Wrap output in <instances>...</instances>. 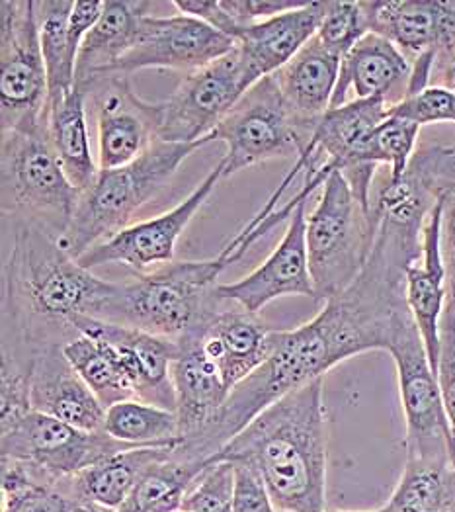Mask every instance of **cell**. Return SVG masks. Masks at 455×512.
I'll return each mask as SVG.
<instances>
[{
  "label": "cell",
  "instance_id": "obj_40",
  "mask_svg": "<svg viewBox=\"0 0 455 512\" xmlns=\"http://www.w3.org/2000/svg\"><path fill=\"white\" fill-rule=\"evenodd\" d=\"M438 384L444 399L450 430L455 444V303L448 298V305L440 325V360H438Z\"/></svg>",
  "mask_w": 455,
  "mask_h": 512
},
{
  "label": "cell",
  "instance_id": "obj_38",
  "mask_svg": "<svg viewBox=\"0 0 455 512\" xmlns=\"http://www.w3.org/2000/svg\"><path fill=\"white\" fill-rule=\"evenodd\" d=\"M389 114L411 120L420 128L455 124V90L446 86H428L416 94L397 100Z\"/></svg>",
  "mask_w": 455,
  "mask_h": 512
},
{
  "label": "cell",
  "instance_id": "obj_15",
  "mask_svg": "<svg viewBox=\"0 0 455 512\" xmlns=\"http://www.w3.org/2000/svg\"><path fill=\"white\" fill-rule=\"evenodd\" d=\"M233 49V40L194 16H145L137 40L112 73L129 77L143 69H168L188 75L225 57Z\"/></svg>",
  "mask_w": 455,
  "mask_h": 512
},
{
  "label": "cell",
  "instance_id": "obj_3",
  "mask_svg": "<svg viewBox=\"0 0 455 512\" xmlns=\"http://www.w3.org/2000/svg\"><path fill=\"white\" fill-rule=\"evenodd\" d=\"M323 387L321 378L291 391L213 456L256 471L280 511H329Z\"/></svg>",
  "mask_w": 455,
  "mask_h": 512
},
{
  "label": "cell",
  "instance_id": "obj_41",
  "mask_svg": "<svg viewBox=\"0 0 455 512\" xmlns=\"http://www.w3.org/2000/svg\"><path fill=\"white\" fill-rule=\"evenodd\" d=\"M172 6L178 10V14L194 16L219 34L227 36L229 40L237 43L241 32L245 30V24H241L237 18H233L225 6L223 0H176Z\"/></svg>",
  "mask_w": 455,
  "mask_h": 512
},
{
  "label": "cell",
  "instance_id": "obj_48",
  "mask_svg": "<svg viewBox=\"0 0 455 512\" xmlns=\"http://www.w3.org/2000/svg\"><path fill=\"white\" fill-rule=\"evenodd\" d=\"M448 288H450V294H448V298L454 299L455 301V282H452Z\"/></svg>",
  "mask_w": 455,
  "mask_h": 512
},
{
  "label": "cell",
  "instance_id": "obj_24",
  "mask_svg": "<svg viewBox=\"0 0 455 512\" xmlns=\"http://www.w3.org/2000/svg\"><path fill=\"white\" fill-rule=\"evenodd\" d=\"M411 73L413 63L395 43L385 40L383 36L368 34L342 59L331 108L346 104L350 92L354 94L352 100H389V94L399 86H403V90L407 92Z\"/></svg>",
  "mask_w": 455,
  "mask_h": 512
},
{
  "label": "cell",
  "instance_id": "obj_37",
  "mask_svg": "<svg viewBox=\"0 0 455 512\" xmlns=\"http://www.w3.org/2000/svg\"><path fill=\"white\" fill-rule=\"evenodd\" d=\"M370 34L362 2H329L317 40L344 59L350 49Z\"/></svg>",
  "mask_w": 455,
  "mask_h": 512
},
{
  "label": "cell",
  "instance_id": "obj_30",
  "mask_svg": "<svg viewBox=\"0 0 455 512\" xmlns=\"http://www.w3.org/2000/svg\"><path fill=\"white\" fill-rule=\"evenodd\" d=\"M75 0H43L36 2L43 63L47 73L49 106L57 104L75 88L77 55L69 42V20Z\"/></svg>",
  "mask_w": 455,
  "mask_h": 512
},
{
  "label": "cell",
  "instance_id": "obj_7",
  "mask_svg": "<svg viewBox=\"0 0 455 512\" xmlns=\"http://www.w3.org/2000/svg\"><path fill=\"white\" fill-rule=\"evenodd\" d=\"M375 229L373 212L360 204L344 174L331 172L315 210L307 215V255L317 301L342 294L360 276Z\"/></svg>",
  "mask_w": 455,
  "mask_h": 512
},
{
  "label": "cell",
  "instance_id": "obj_46",
  "mask_svg": "<svg viewBox=\"0 0 455 512\" xmlns=\"http://www.w3.org/2000/svg\"><path fill=\"white\" fill-rule=\"evenodd\" d=\"M450 22L455 28V2H450Z\"/></svg>",
  "mask_w": 455,
  "mask_h": 512
},
{
  "label": "cell",
  "instance_id": "obj_39",
  "mask_svg": "<svg viewBox=\"0 0 455 512\" xmlns=\"http://www.w3.org/2000/svg\"><path fill=\"white\" fill-rule=\"evenodd\" d=\"M2 512H110L98 509L69 493L61 483H32L22 491L2 497Z\"/></svg>",
  "mask_w": 455,
  "mask_h": 512
},
{
  "label": "cell",
  "instance_id": "obj_11",
  "mask_svg": "<svg viewBox=\"0 0 455 512\" xmlns=\"http://www.w3.org/2000/svg\"><path fill=\"white\" fill-rule=\"evenodd\" d=\"M393 356L405 417L407 458L454 460L455 444L438 376L430 366L413 317L397 329L387 350Z\"/></svg>",
  "mask_w": 455,
  "mask_h": 512
},
{
  "label": "cell",
  "instance_id": "obj_31",
  "mask_svg": "<svg viewBox=\"0 0 455 512\" xmlns=\"http://www.w3.org/2000/svg\"><path fill=\"white\" fill-rule=\"evenodd\" d=\"M63 354L106 409L137 399L118 352L108 342L79 335L63 346Z\"/></svg>",
  "mask_w": 455,
  "mask_h": 512
},
{
  "label": "cell",
  "instance_id": "obj_28",
  "mask_svg": "<svg viewBox=\"0 0 455 512\" xmlns=\"http://www.w3.org/2000/svg\"><path fill=\"white\" fill-rule=\"evenodd\" d=\"M47 112L51 141L63 171L73 186L84 192L100 172L90 147L84 90L75 86L65 98L49 106Z\"/></svg>",
  "mask_w": 455,
  "mask_h": 512
},
{
  "label": "cell",
  "instance_id": "obj_1",
  "mask_svg": "<svg viewBox=\"0 0 455 512\" xmlns=\"http://www.w3.org/2000/svg\"><path fill=\"white\" fill-rule=\"evenodd\" d=\"M375 241L360 276L307 323L272 331L266 362L237 385L221 413L176 458L206 464L243 428L291 391L325 378L344 360L372 350H389L401 323L411 315L405 298L407 270L422 253L428 214L416 206H373Z\"/></svg>",
  "mask_w": 455,
  "mask_h": 512
},
{
  "label": "cell",
  "instance_id": "obj_26",
  "mask_svg": "<svg viewBox=\"0 0 455 512\" xmlns=\"http://www.w3.org/2000/svg\"><path fill=\"white\" fill-rule=\"evenodd\" d=\"M174 448L176 446L125 450L59 483L75 497L98 509L118 512L129 501L147 470L168 458Z\"/></svg>",
  "mask_w": 455,
  "mask_h": 512
},
{
  "label": "cell",
  "instance_id": "obj_12",
  "mask_svg": "<svg viewBox=\"0 0 455 512\" xmlns=\"http://www.w3.org/2000/svg\"><path fill=\"white\" fill-rule=\"evenodd\" d=\"M258 81L235 47L225 57L182 77L163 104L159 141L196 143L211 133Z\"/></svg>",
  "mask_w": 455,
  "mask_h": 512
},
{
  "label": "cell",
  "instance_id": "obj_17",
  "mask_svg": "<svg viewBox=\"0 0 455 512\" xmlns=\"http://www.w3.org/2000/svg\"><path fill=\"white\" fill-rule=\"evenodd\" d=\"M73 327L79 335L108 342L118 352L137 399L176 413V397L170 376L172 362L178 354L176 341L88 315L77 317Z\"/></svg>",
  "mask_w": 455,
  "mask_h": 512
},
{
  "label": "cell",
  "instance_id": "obj_32",
  "mask_svg": "<svg viewBox=\"0 0 455 512\" xmlns=\"http://www.w3.org/2000/svg\"><path fill=\"white\" fill-rule=\"evenodd\" d=\"M104 432L137 448L180 446L182 442L176 413L143 399H125L108 407Z\"/></svg>",
  "mask_w": 455,
  "mask_h": 512
},
{
  "label": "cell",
  "instance_id": "obj_49",
  "mask_svg": "<svg viewBox=\"0 0 455 512\" xmlns=\"http://www.w3.org/2000/svg\"><path fill=\"white\" fill-rule=\"evenodd\" d=\"M452 301H454V299H452ZM454 303H455V301H454Z\"/></svg>",
  "mask_w": 455,
  "mask_h": 512
},
{
  "label": "cell",
  "instance_id": "obj_19",
  "mask_svg": "<svg viewBox=\"0 0 455 512\" xmlns=\"http://www.w3.org/2000/svg\"><path fill=\"white\" fill-rule=\"evenodd\" d=\"M442 194L426 217L422 231V253L407 270L405 298L414 325L422 337L432 370L438 376L440 360V325L448 305V270L440 245Z\"/></svg>",
  "mask_w": 455,
  "mask_h": 512
},
{
  "label": "cell",
  "instance_id": "obj_45",
  "mask_svg": "<svg viewBox=\"0 0 455 512\" xmlns=\"http://www.w3.org/2000/svg\"><path fill=\"white\" fill-rule=\"evenodd\" d=\"M434 75L440 77V83H442L440 86H446L450 90H455V47L454 49L438 53L432 77Z\"/></svg>",
  "mask_w": 455,
  "mask_h": 512
},
{
  "label": "cell",
  "instance_id": "obj_33",
  "mask_svg": "<svg viewBox=\"0 0 455 512\" xmlns=\"http://www.w3.org/2000/svg\"><path fill=\"white\" fill-rule=\"evenodd\" d=\"M204 464L184 462L172 454L141 477L129 501L118 512H180L182 501Z\"/></svg>",
  "mask_w": 455,
  "mask_h": 512
},
{
  "label": "cell",
  "instance_id": "obj_43",
  "mask_svg": "<svg viewBox=\"0 0 455 512\" xmlns=\"http://www.w3.org/2000/svg\"><path fill=\"white\" fill-rule=\"evenodd\" d=\"M303 4L305 2L293 0H223L225 10L245 26L286 14L295 8H301Z\"/></svg>",
  "mask_w": 455,
  "mask_h": 512
},
{
  "label": "cell",
  "instance_id": "obj_36",
  "mask_svg": "<svg viewBox=\"0 0 455 512\" xmlns=\"http://www.w3.org/2000/svg\"><path fill=\"white\" fill-rule=\"evenodd\" d=\"M407 174L434 198L455 188V137L420 143Z\"/></svg>",
  "mask_w": 455,
  "mask_h": 512
},
{
  "label": "cell",
  "instance_id": "obj_42",
  "mask_svg": "<svg viewBox=\"0 0 455 512\" xmlns=\"http://www.w3.org/2000/svg\"><path fill=\"white\" fill-rule=\"evenodd\" d=\"M235 468H237V487H235L233 512H284L276 507L264 481L256 471L245 464H235Z\"/></svg>",
  "mask_w": 455,
  "mask_h": 512
},
{
  "label": "cell",
  "instance_id": "obj_25",
  "mask_svg": "<svg viewBox=\"0 0 455 512\" xmlns=\"http://www.w3.org/2000/svg\"><path fill=\"white\" fill-rule=\"evenodd\" d=\"M340 65L342 59L315 36L274 75L291 114L303 128L313 131L331 110Z\"/></svg>",
  "mask_w": 455,
  "mask_h": 512
},
{
  "label": "cell",
  "instance_id": "obj_22",
  "mask_svg": "<svg viewBox=\"0 0 455 512\" xmlns=\"http://www.w3.org/2000/svg\"><path fill=\"white\" fill-rule=\"evenodd\" d=\"M32 409L86 432H104L106 407L84 384L63 354V346H47L34 358L30 378Z\"/></svg>",
  "mask_w": 455,
  "mask_h": 512
},
{
  "label": "cell",
  "instance_id": "obj_35",
  "mask_svg": "<svg viewBox=\"0 0 455 512\" xmlns=\"http://www.w3.org/2000/svg\"><path fill=\"white\" fill-rule=\"evenodd\" d=\"M237 468L229 460L211 458L192 481L180 512H233Z\"/></svg>",
  "mask_w": 455,
  "mask_h": 512
},
{
  "label": "cell",
  "instance_id": "obj_29",
  "mask_svg": "<svg viewBox=\"0 0 455 512\" xmlns=\"http://www.w3.org/2000/svg\"><path fill=\"white\" fill-rule=\"evenodd\" d=\"M389 512H455L454 460L407 458Z\"/></svg>",
  "mask_w": 455,
  "mask_h": 512
},
{
  "label": "cell",
  "instance_id": "obj_44",
  "mask_svg": "<svg viewBox=\"0 0 455 512\" xmlns=\"http://www.w3.org/2000/svg\"><path fill=\"white\" fill-rule=\"evenodd\" d=\"M442 256L448 270V286L455 282V188L442 192V227H440Z\"/></svg>",
  "mask_w": 455,
  "mask_h": 512
},
{
  "label": "cell",
  "instance_id": "obj_2",
  "mask_svg": "<svg viewBox=\"0 0 455 512\" xmlns=\"http://www.w3.org/2000/svg\"><path fill=\"white\" fill-rule=\"evenodd\" d=\"M116 282L102 280L69 255L59 239L36 225L18 223L2 268V346L26 358L79 337L73 321L96 317Z\"/></svg>",
  "mask_w": 455,
  "mask_h": 512
},
{
  "label": "cell",
  "instance_id": "obj_14",
  "mask_svg": "<svg viewBox=\"0 0 455 512\" xmlns=\"http://www.w3.org/2000/svg\"><path fill=\"white\" fill-rule=\"evenodd\" d=\"M223 178V163L219 161L206 178L190 192L176 208L147 221L129 225L108 241L92 247L79 262L92 270L102 264H124L135 274H149L174 262L176 243L190 221L202 210L207 198Z\"/></svg>",
  "mask_w": 455,
  "mask_h": 512
},
{
  "label": "cell",
  "instance_id": "obj_16",
  "mask_svg": "<svg viewBox=\"0 0 455 512\" xmlns=\"http://www.w3.org/2000/svg\"><path fill=\"white\" fill-rule=\"evenodd\" d=\"M217 298L258 315L274 299L301 296L315 299L307 255V202L290 217L284 239L256 270L233 284H219Z\"/></svg>",
  "mask_w": 455,
  "mask_h": 512
},
{
  "label": "cell",
  "instance_id": "obj_13",
  "mask_svg": "<svg viewBox=\"0 0 455 512\" xmlns=\"http://www.w3.org/2000/svg\"><path fill=\"white\" fill-rule=\"evenodd\" d=\"M81 90L96 120L100 171L133 163L159 141L163 104L141 98L129 77L118 73L102 75Z\"/></svg>",
  "mask_w": 455,
  "mask_h": 512
},
{
  "label": "cell",
  "instance_id": "obj_18",
  "mask_svg": "<svg viewBox=\"0 0 455 512\" xmlns=\"http://www.w3.org/2000/svg\"><path fill=\"white\" fill-rule=\"evenodd\" d=\"M223 303L219 299L188 333L196 337L207 356L219 366L223 382L233 391L266 362L274 329L239 305L235 309H221Z\"/></svg>",
  "mask_w": 455,
  "mask_h": 512
},
{
  "label": "cell",
  "instance_id": "obj_34",
  "mask_svg": "<svg viewBox=\"0 0 455 512\" xmlns=\"http://www.w3.org/2000/svg\"><path fill=\"white\" fill-rule=\"evenodd\" d=\"M420 126L411 120L391 116L373 131L364 145L360 165L366 171H375L379 165H389L387 180L399 184L409 172L414 153L418 149Z\"/></svg>",
  "mask_w": 455,
  "mask_h": 512
},
{
  "label": "cell",
  "instance_id": "obj_27",
  "mask_svg": "<svg viewBox=\"0 0 455 512\" xmlns=\"http://www.w3.org/2000/svg\"><path fill=\"white\" fill-rule=\"evenodd\" d=\"M151 6V2L141 0H110L104 4L98 22L81 45L75 86L83 88L92 79L114 71L137 40L141 20L149 16Z\"/></svg>",
  "mask_w": 455,
  "mask_h": 512
},
{
  "label": "cell",
  "instance_id": "obj_6",
  "mask_svg": "<svg viewBox=\"0 0 455 512\" xmlns=\"http://www.w3.org/2000/svg\"><path fill=\"white\" fill-rule=\"evenodd\" d=\"M2 212L61 239L81 190L73 186L55 153L49 112L42 120L2 131Z\"/></svg>",
  "mask_w": 455,
  "mask_h": 512
},
{
  "label": "cell",
  "instance_id": "obj_23",
  "mask_svg": "<svg viewBox=\"0 0 455 512\" xmlns=\"http://www.w3.org/2000/svg\"><path fill=\"white\" fill-rule=\"evenodd\" d=\"M327 4L305 2L301 8L245 26L235 47L256 81L276 75L317 36Z\"/></svg>",
  "mask_w": 455,
  "mask_h": 512
},
{
  "label": "cell",
  "instance_id": "obj_4",
  "mask_svg": "<svg viewBox=\"0 0 455 512\" xmlns=\"http://www.w3.org/2000/svg\"><path fill=\"white\" fill-rule=\"evenodd\" d=\"M233 262L223 249L207 260L170 262L149 274H135L129 282H116L94 319L178 341L219 303L217 280Z\"/></svg>",
  "mask_w": 455,
  "mask_h": 512
},
{
  "label": "cell",
  "instance_id": "obj_9",
  "mask_svg": "<svg viewBox=\"0 0 455 512\" xmlns=\"http://www.w3.org/2000/svg\"><path fill=\"white\" fill-rule=\"evenodd\" d=\"M0 434L2 458L26 464L42 485H55L114 454L137 448L106 432H86L34 409L0 428Z\"/></svg>",
  "mask_w": 455,
  "mask_h": 512
},
{
  "label": "cell",
  "instance_id": "obj_21",
  "mask_svg": "<svg viewBox=\"0 0 455 512\" xmlns=\"http://www.w3.org/2000/svg\"><path fill=\"white\" fill-rule=\"evenodd\" d=\"M370 34L395 43L413 63L424 53L455 47L450 2L438 0H372L362 2Z\"/></svg>",
  "mask_w": 455,
  "mask_h": 512
},
{
  "label": "cell",
  "instance_id": "obj_47",
  "mask_svg": "<svg viewBox=\"0 0 455 512\" xmlns=\"http://www.w3.org/2000/svg\"><path fill=\"white\" fill-rule=\"evenodd\" d=\"M327 512H389V509L383 505L381 509H375V511H327Z\"/></svg>",
  "mask_w": 455,
  "mask_h": 512
},
{
  "label": "cell",
  "instance_id": "obj_20",
  "mask_svg": "<svg viewBox=\"0 0 455 512\" xmlns=\"http://www.w3.org/2000/svg\"><path fill=\"white\" fill-rule=\"evenodd\" d=\"M178 354L170 376L176 397L180 444H192L213 425L231 391L223 382L219 366L207 356L194 335L176 341Z\"/></svg>",
  "mask_w": 455,
  "mask_h": 512
},
{
  "label": "cell",
  "instance_id": "obj_8",
  "mask_svg": "<svg viewBox=\"0 0 455 512\" xmlns=\"http://www.w3.org/2000/svg\"><path fill=\"white\" fill-rule=\"evenodd\" d=\"M311 135L291 114L274 75L252 86L211 133L213 141L227 145L223 178L276 157L297 159Z\"/></svg>",
  "mask_w": 455,
  "mask_h": 512
},
{
  "label": "cell",
  "instance_id": "obj_5",
  "mask_svg": "<svg viewBox=\"0 0 455 512\" xmlns=\"http://www.w3.org/2000/svg\"><path fill=\"white\" fill-rule=\"evenodd\" d=\"M211 141H157L133 163L98 172L94 182L81 192L73 219L59 239L61 247L79 260L92 247L127 229L139 210L165 190L178 167Z\"/></svg>",
  "mask_w": 455,
  "mask_h": 512
},
{
  "label": "cell",
  "instance_id": "obj_10",
  "mask_svg": "<svg viewBox=\"0 0 455 512\" xmlns=\"http://www.w3.org/2000/svg\"><path fill=\"white\" fill-rule=\"evenodd\" d=\"M49 88L34 0L0 2V122L2 131L47 116Z\"/></svg>",
  "mask_w": 455,
  "mask_h": 512
}]
</instances>
